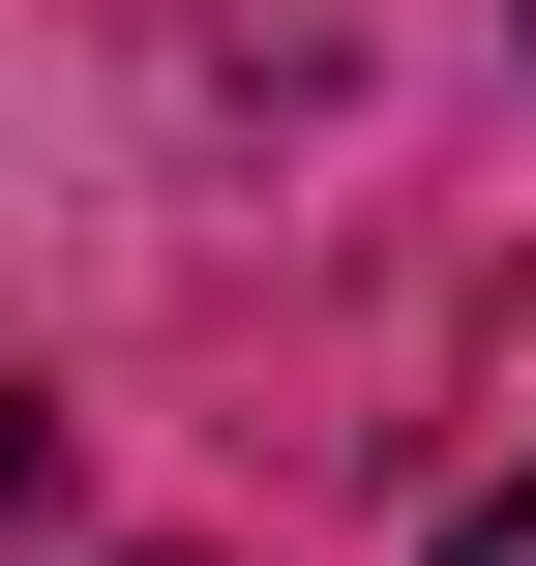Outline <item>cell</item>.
I'll return each instance as SVG.
<instances>
[{
    "mask_svg": "<svg viewBox=\"0 0 536 566\" xmlns=\"http://www.w3.org/2000/svg\"><path fill=\"white\" fill-rule=\"evenodd\" d=\"M30 507H60V418H30V388H0V537H30Z\"/></svg>",
    "mask_w": 536,
    "mask_h": 566,
    "instance_id": "1",
    "label": "cell"
},
{
    "mask_svg": "<svg viewBox=\"0 0 536 566\" xmlns=\"http://www.w3.org/2000/svg\"><path fill=\"white\" fill-rule=\"evenodd\" d=\"M448 566H536V478H477V507H448Z\"/></svg>",
    "mask_w": 536,
    "mask_h": 566,
    "instance_id": "2",
    "label": "cell"
}]
</instances>
